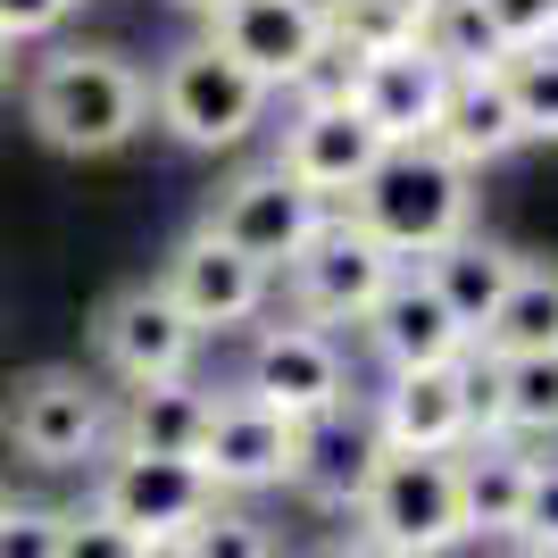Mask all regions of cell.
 <instances>
[{
	"mask_svg": "<svg viewBox=\"0 0 558 558\" xmlns=\"http://www.w3.org/2000/svg\"><path fill=\"white\" fill-rule=\"evenodd\" d=\"M25 125L59 159H109L150 125V75L109 43H59L25 68Z\"/></svg>",
	"mask_w": 558,
	"mask_h": 558,
	"instance_id": "cell-1",
	"label": "cell"
},
{
	"mask_svg": "<svg viewBox=\"0 0 558 558\" xmlns=\"http://www.w3.org/2000/svg\"><path fill=\"white\" fill-rule=\"evenodd\" d=\"M342 217H359L400 267H417L442 242L475 233V175L459 159H442L434 142H400V150H384V167L367 184L342 201Z\"/></svg>",
	"mask_w": 558,
	"mask_h": 558,
	"instance_id": "cell-2",
	"label": "cell"
},
{
	"mask_svg": "<svg viewBox=\"0 0 558 558\" xmlns=\"http://www.w3.org/2000/svg\"><path fill=\"white\" fill-rule=\"evenodd\" d=\"M267 100L276 93H267L242 59H226L209 34L175 43L159 68H150V117H159L184 150H233V142H251V125L267 117Z\"/></svg>",
	"mask_w": 558,
	"mask_h": 558,
	"instance_id": "cell-3",
	"label": "cell"
},
{
	"mask_svg": "<svg viewBox=\"0 0 558 558\" xmlns=\"http://www.w3.org/2000/svg\"><path fill=\"white\" fill-rule=\"evenodd\" d=\"M0 434L25 466H100L117 442V392L84 367H25L0 400Z\"/></svg>",
	"mask_w": 558,
	"mask_h": 558,
	"instance_id": "cell-4",
	"label": "cell"
},
{
	"mask_svg": "<svg viewBox=\"0 0 558 558\" xmlns=\"http://www.w3.org/2000/svg\"><path fill=\"white\" fill-rule=\"evenodd\" d=\"M359 542H375L384 558H450L466 542L459 525V466L425 459V450H384V466L359 492Z\"/></svg>",
	"mask_w": 558,
	"mask_h": 558,
	"instance_id": "cell-5",
	"label": "cell"
},
{
	"mask_svg": "<svg viewBox=\"0 0 558 558\" xmlns=\"http://www.w3.org/2000/svg\"><path fill=\"white\" fill-rule=\"evenodd\" d=\"M400 276V258L375 242L359 217L333 209L326 226L308 233V251L283 267V292H292V317L301 326H367V308L384 301V283Z\"/></svg>",
	"mask_w": 558,
	"mask_h": 558,
	"instance_id": "cell-6",
	"label": "cell"
},
{
	"mask_svg": "<svg viewBox=\"0 0 558 558\" xmlns=\"http://www.w3.org/2000/svg\"><path fill=\"white\" fill-rule=\"evenodd\" d=\"M84 509H100L109 525L142 534L150 550H175V542L217 509V492H209V475L192 459H134V450H109V459L93 466V500H84Z\"/></svg>",
	"mask_w": 558,
	"mask_h": 558,
	"instance_id": "cell-7",
	"label": "cell"
},
{
	"mask_svg": "<svg viewBox=\"0 0 558 558\" xmlns=\"http://www.w3.org/2000/svg\"><path fill=\"white\" fill-rule=\"evenodd\" d=\"M326 217H333V209L317 201V192H301L283 167H251V175H233L209 209H201V233H217V242H226V251H242L251 267L283 276V267L308 251V233L326 226Z\"/></svg>",
	"mask_w": 558,
	"mask_h": 558,
	"instance_id": "cell-8",
	"label": "cell"
},
{
	"mask_svg": "<svg viewBox=\"0 0 558 558\" xmlns=\"http://www.w3.org/2000/svg\"><path fill=\"white\" fill-rule=\"evenodd\" d=\"M93 350L125 392H142V384H184L192 359H201V326H192L184 308L159 292V276H150V283H125V292L100 301Z\"/></svg>",
	"mask_w": 558,
	"mask_h": 558,
	"instance_id": "cell-9",
	"label": "cell"
},
{
	"mask_svg": "<svg viewBox=\"0 0 558 558\" xmlns=\"http://www.w3.org/2000/svg\"><path fill=\"white\" fill-rule=\"evenodd\" d=\"M233 392H251V400H267L276 417L308 425V417H326V409L350 400V359H342V342H333L326 326L283 317V326L251 333V350H242V384H233Z\"/></svg>",
	"mask_w": 558,
	"mask_h": 558,
	"instance_id": "cell-10",
	"label": "cell"
},
{
	"mask_svg": "<svg viewBox=\"0 0 558 558\" xmlns=\"http://www.w3.org/2000/svg\"><path fill=\"white\" fill-rule=\"evenodd\" d=\"M159 292L184 308L192 326H201V342H209V333L258 326V317H267V301H276V276H267V267H251L242 251H226L217 233L192 226L184 242L159 258Z\"/></svg>",
	"mask_w": 558,
	"mask_h": 558,
	"instance_id": "cell-11",
	"label": "cell"
},
{
	"mask_svg": "<svg viewBox=\"0 0 558 558\" xmlns=\"http://www.w3.org/2000/svg\"><path fill=\"white\" fill-rule=\"evenodd\" d=\"M384 150H392V142L359 117V100H301L267 167H283L301 192H317V201L333 209V201H350V192L384 167Z\"/></svg>",
	"mask_w": 558,
	"mask_h": 558,
	"instance_id": "cell-12",
	"label": "cell"
},
{
	"mask_svg": "<svg viewBox=\"0 0 558 558\" xmlns=\"http://www.w3.org/2000/svg\"><path fill=\"white\" fill-rule=\"evenodd\" d=\"M292 459H301V425L276 417V409H267V400H251V392H217L209 434H201V475H209L217 500H233V492H267V484H292Z\"/></svg>",
	"mask_w": 558,
	"mask_h": 558,
	"instance_id": "cell-13",
	"label": "cell"
},
{
	"mask_svg": "<svg viewBox=\"0 0 558 558\" xmlns=\"http://www.w3.org/2000/svg\"><path fill=\"white\" fill-rule=\"evenodd\" d=\"M209 43L267 84V93H301V75L326 50V0H233L209 25Z\"/></svg>",
	"mask_w": 558,
	"mask_h": 558,
	"instance_id": "cell-14",
	"label": "cell"
},
{
	"mask_svg": "<svg viewBox=\"0 0 558 558\" xmlns=\"http://www.w3.org/2000/svg\"><path fill=\"white\" fill-rule=\"evenodd\" d=\"M367 350H375V359H384L392 375H425V367H466V359H475L466 326L450 317L442 301H434V283H425L417 267H400V276L384 283V301L367 308Z\"/></svg>",
	"mask_w": 558,
	"mask_h": 558,
	"instance_id": "cell-15",
	"label": "cell"
},
{
	"mask_svg": "<svg viewBox=\"0 0 558 558\" xmlns=\"http://www.w3.org/2000/svg\"><path fill=\"white\" fill-rule=\"evenodd\" d=\"M350 100H359V117H367V125L392 142V150H400V142H434V125H442V100H450V68H442L425 43L375 50V59H359V84H350Z\"/></svg>",
	"mask_w": 558,
	"mask_h": 558,
	"instance_id": "cell-16",
	"label": "cell"
},
{
	"mask_svg": "<svg viewBox=\"0 0 558 558\" xmlns=\"http://www.w3.org/2000/svg\"><path fill=\"white\" fill-rule=\"evenodd\" d=\"M375 466H384V434H375V409H350V400H342V409H326V417H308V425H301L292 492H301L308 509L350 517Z\"/></svg>",
	"mask_w": 558,
	"mask_h": 558,
	"instance_id": "cell-17",
	"label": "cell"
},
{
	"mask_svg": "<svg viewBox=\"0 0 558 558\" xmlns=\"http://www.w3.org/2000/svg\"><path fill=\"white\" fill-rule=\"evenodd\" d=\"M375 434H384V450H425V459L466 450V442H475V417H466V367L392 375V384L375 392Z\"/></svg>",
	"mask_w": 558,
	"mask_h": 558,
	"instance_id": "cell-18",
	"label": "cell"
},
{
	"mask_svg": "<svg viewBox=\"0 0 558 558\" xmlns=\"http://www.w3.org/2000/svg\"><path fill=\"white\" fill-rule=\"evenodd\" d=\"M209 409L217 392L209 384H142V392L117 400V442L109 450H134V459H192L201 466V434H209Z\"/></svg>",
	"mask_w": 558,
	"mask_h": 558,
	"instance_id": "cell-19",
	"label": "cell"
},
{
	"mask_svg": "<svg viewBox=\"0 0 558 558\" xmlns=\"http://www.w3.org/2000/svg\"><path fill=\"white\" fill-rule=\"evenodd\" d=\"M417 276L434 283V301L466 326V342H484L492 308L509 301V283H517V251L492 242V233H459V242H442L434 258H417Z\"/></svg>",
	"mask_w": 558,
	"mask_h": 558,
	"instance_id": "cell-20",
	"label": "cell"
},
{
	"mask_svg": "<svg viewBox=\"0 0 558 558\" xmlns=\"http://www.w3.org/2000/svg\"><path fill=\"white\" fill-rule=\"evenodd\" d=\"M459 466V525L466 542H509L517 534V509H525V475H534V450L492 434V442H466L450 450Z\"/></svg>",
	"mask_w": 558,
	"mask_h": 558,
	"instance_id": "cell-21",
	"label": "cell"
},
{
	"mask_svg": "<svg viewBox=\"0 0 558 558\" xmlns=\"http://www.w3.org/2000/svg\"><path fill=\"white\" fill-rule=\"evenodd\" d=\"M517 142H525V125H517V100L509 84H500V68L492 75H450V100H442V125H434V150L442 159H459L466 175L492 159H509Z\"/></svg>",
	"mask_w": 558,
	"mask_h": 558,
	"instance_id": "cell-22",
	"label": "cell"
},
{
	"mask_svg": "<svg viewBox=\"0 0 558 558\" xmlns=\"http://www.w3.org/2000/svg\"><path fill=\"white\" fill-rule=\"evenodd\" d=\"M550 350H558V258H517V283L492 308L475 359H550Z\"/></svg>",
	"mask_w": 558,
	"mask_h": 558,
	"instance_id": "cell-23",
	"label": "cell"
},
{
	"mask_svg": "<svg viewBox=\"0 0 558 558\" xmlns=\"http://www.w3.org/2000/svg\"><path fill=\"white\" fill-rule=\"evenodd\" d=\"M492 367V409L509 442H558V350L550 359H484Z\"/></svg>",
	"mask_w": 558,
	"mask_h": 558,
	"instance_id": "cell-24",
	"label": "cell"
},
{
	"mask_svg": "<svg viewBox=\"0 0 558 558\" xmlns=\"http://www.w3.org/2000/svg\"><path fill=\"white\" fill-rule=\"evenodd\" d=\"M425 17H434V0H326V34L342 50H359V59L417 43Z\"/></svg>",
	"mask_w": 558,
	"mask_h": 558,
	"instance_id": "cell-25",
	"label": "cell"
},
{
	"mask_svg": "<svg viewBox=\"0 0 558 558\" xmlns=\"http://www.w3.org/2000/svg\"><path fill=\"white\" fill-rule=\"evenodd\" d=\"M417 43L434 50L450 75H492V68H509V43L492 34V17L475 9V0H434V17H425Z\"/></svg>",
	"mask_w": 558,
	"mask_h": 558,
	"instance_id": "cell-26",
	"label": "cell"
},
{
	"mask_svg": "<svg viewBox=\"0 0 558 558\" xmlns=\"http://www.w3.org/2000/svg\"><path fill=\"white\" fill-rule=\"evenodd\" d=\"M500 84H509V100H517V125H525V142H558V43L509 50Z\"/></svg>",
	"mask_w": 558,
	"mask_h": 558,
	"instance_id": "cell-27",
	"label": "cell"
},
{
	"mask_svg": "<svg viewBox=\"0 0 558 558\" xmlns=\"http://www.w3.org/2000/svg\"><path fill=\"white\" fill-rule=\"evenodd\" d=\"M167 558H283V550H276V534H267V525H258L251 509L217 500V509L201 517V525H192V534L175 542Z\"/></svg>",
	"mask_w": 558,
	"mask_h": 558,
	"instance_id": "cell-28",
	"label": "cell"
},
{
	"mask_svg": "<svg viewBox=\"0 0 558 558\" xmlns=\"http://www.w3.org/2000/svg\"><path fill=\"white\" fill-rule=\"evenodd\" d=\"M517 558H558V459H534L525 509H517Z\"/></svg>",
	"mask_w": 558,
	"mask_h": 558,
	"instance_id": "cell-29",
	"label": "cell"
},
{
	"mask_svg": "<svg viewBox=\"0 0 558 558\" xmlns=\"http://www.w3.org/2000/svg\"><path fill=\"white\" fill-rule=\"evenodd\" d=\"M59 534H68V509H43V500L0 509V558H59Z\"/></svg>",
	"mask_w": 558,
	"mask_h": 558,
	"instance_id": "cell-30",
	"label": "cell"
},
{
	"mask_svg": "<svg viewBox=\"0 0 558 558\" xmlns=\"http://www.w3.org/2000/svg\"><path fill=\"white\" fill-rule=\"evenodd\" d=\"M59 558H167V550H150L142 534L109 525L100 509H68V534H59Z\"/></svg>",
	"mask_w": 558,
	"mask_h": 558,
	"instance_id": "cell-31",
	"label": "cell"
},
{
	"mask_svg": "<svg viewBox=\"0 0 558 558\" xmlns=\"http://www.w3.org/2000/svg\"><path fill=\"white\" fill-rule=\"evenodd\" d=\"M492 17V34L509 50H534V43H550V0H475Z\"/></svg>",
	"mask_w": 558,
	"mask_h": 558,
	"instance_id": "cell-32",
	"label": "cell"
},
{
	"mask_svg": "<svg viewBox=\"0 0 558 558\" xmlns=\"http://www.w3.org/2000/svg\"><path fill=\"white\" fill-rule=\"evenodd\" d=\"M75 17V0H0V43H43V34H59V25Z\"/></svg>",
	"mask_w": 558,
	"mask_h": 558,
	"instance_id": "cell-33",
	"label": "cell"
},
{
	"mask_svg": "<svg viewBox=\"0 0 558 558\" xmlns=\"http://www.w3.org/2000/svg\"><path fill=\"white\" fill-rule=\"evenodd\" d=\"M175 9H184V17H201V25H217L233 9V0H175Z\"/></svg>",
	"mask_w": 558,
	"mask_h": 558,
	"instance_id": "cell-34",
	"label": "cell"
},
{
	"mask_svg": "<svg viewBox=\"0 0 558 558\" xmlns=\"http://www.w3.org/2000/svg\"><path fill=\"white\" fill-rule=\"evenodd\" d=\"M326 558H384V550H375V542H333Z\"/></svg>",
	"mask_w": 558,
	"mask_h": 558,
	"instance_id": "cell-35",
	"label": "cell"
},
{
	"mask_svg": "<svg viewBox=\"0 0 558 558\" xmlns=\"http://www.w3.org/2000/svg\"><path fill=\"white\" fill-rule=\"evenodd\" d=\"M9 75H17V50H9V43H0V84H9Z\"/></svg>",
	"mask_w": 558,
	"mask_h": 558,
	"instance_id": "cell-36",
	"label": "cell"
},
{
	"mask_svg": "<svg viewBox=\"0 0 558 558\" xmlns=\"http://www.w3.org/2000/svg\"><path fill=\"white\" fill-rule=\"evenodd\" d=\"M550 43H558V0H550Z\"/></svg>",
	"mask_w": 558,
	"mask_h": 558,
	"instance_id": "cell-37",
	"label": "cell"
},
{
	"mask_svg": "<svg viewBox=\"0 0 558 558\" xmlns=\"http://www.w3.org/2000/svg\"><path fill=\"white\" fill-rule=\"evenodd\" d=\"M0 509H9V500H0Z\"/></svg>",
	"mask_w": 558,
	"mask_h": 558,
	"instance_id": "cell-38",
	"label": "cell"
}]
</instances>
